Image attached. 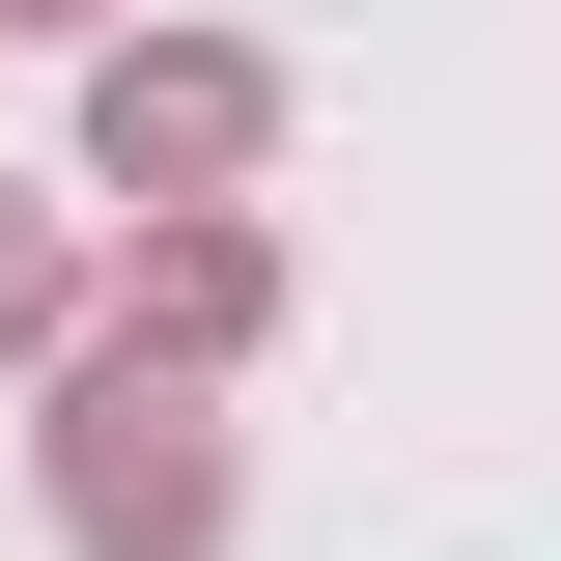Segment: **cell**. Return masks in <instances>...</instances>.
<instances>
[{
    "label": "cell",
    "instance_id": "cell-1",
    "mask_svg": "<svg viewBox=\"0 0 561 561\" xmlns=\"http://www.w3.org/2000/svg\"><path fill=\"white\" fill-rule=\"evenodd\" d=\"M57 478H84V534H197V505H225L169 393H84V421H57Z\"/></svg>",
    "mask_w": 561,
    "mask_h": 561
},
{
    "label": "cell",
    "instance_id": "cell-2",
    "mask_svg": "<svg viewBox=\"0 0 561 561\" xmlns=\"http://www.w3.org/2000/svg\"><path fill=\"white\" fill-rule=\"evenodd\" d=\"M225 140H253V84H225V57H169V84H113V169H225Z\"/></svg>",
    "mask_w": 561,
    "mask_h": 561
}]
</instances>
